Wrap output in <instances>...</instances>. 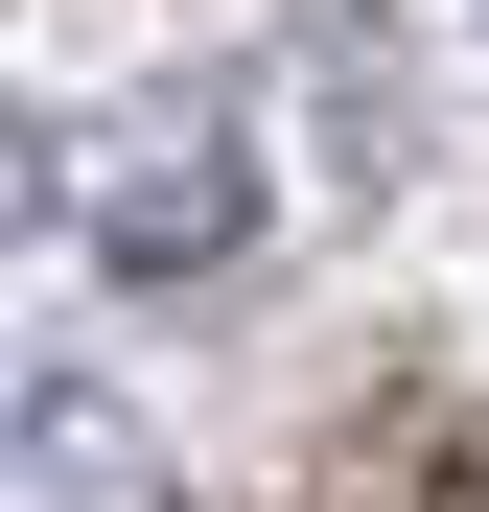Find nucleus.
<instances>
[{"label": "nucleus", "mask_w": 489, "mask_h": 512, "mask_svg": "<svg viewBox=\"0 0 489 512\" xmlns=\"http://www.w3.org/2000/svg\"><path fill=\"white\" fill-rule=\"evenodd\" d=\"M233 233H257V140L233 117H117L94 140V256L117 280H210Z\"/></svg>", "instance_id": "obj_1"}, {"label": "nucleus", "mask_w": 489, "mask_h": 512, "mask_svg": "<svg viewBox=\"0 0 489 512\" xmlns=\"http://www.w3.org/2000/svg\"><path fill=\"white\" fill-rule=\"evenodd\" d=\"M24 466H47V512H163L140 443H117V396H24Z\"/></svg>", "instance_id": "obj_2"}]
</instances>
